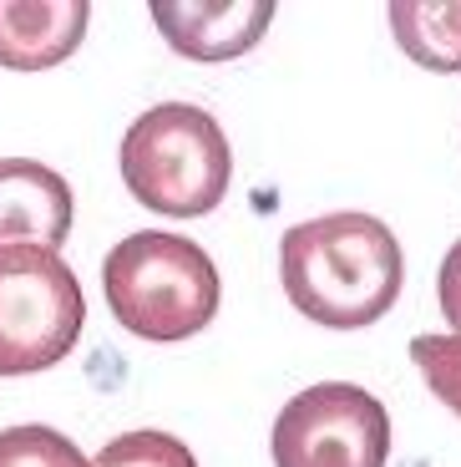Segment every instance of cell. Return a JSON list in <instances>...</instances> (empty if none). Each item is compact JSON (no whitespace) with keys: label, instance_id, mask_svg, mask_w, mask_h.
I'll use <instances>...</instances> for the list:
<instances>
[{"label":"cell","instance_id":"obj_2","mask_svg":"<svg viewBox=\"0 0 461 467\" xmlns=\"http://www.w3.org/2000/svg\"><path fill=\"white\" fill-rule=\"evenodd\" d=\"M112 320L152 346H178L219 316V265L203 244L168 229H138L102 259Z\"/></svg>","mask_w":461,"mask_h":467},{"label":"cell","instance_id":"obj_13","mask_svg":"<svg viewBox=\"0 0 461 467\" xmlns=\"http://www.w3.org/2000/svg\"><path fill=\"white\" fill-rule=\"evenodd\" d=\"M436 295H441V316H446L451 336H461V239L446 249V259H441Z\"/></svg>","mask_w":461,"mask_h":467},{"label":"cell","instance_id":"obj_10","mask_svg":"<svg viewBox=\"0 0 461 467\" xmlns=\"http://www.w3.org/2000/svg\"><path fill=\"white\" fill-rule=\"evenodd\" d=\"M0 467H97L67 432L26 421V427H5L0 432Z\"/></svg>","mask_w":461,"mask_h":467},{"label":"cell","instance_id":"obj_4","mask_svg":"<svg viewBox=\"0 0 461 467\" xmlns=\"http://www.w3.org/2000/svg\"><path fill=\"white\" fill-rule=\"evenodd\" d=\"M87 326V295L56 249H0V376H36L71 356Z\"/></svg>","mask_w":461,"mask_h":467},{"label":"cell","instance_id":"obj_1","mask_svg":"<svg viewBox=\"0 0 461 467\" xmlns=\"http://www.w3.org/2000/svg\"><path fill=\"white\" fill-rule=\"evenodd\" d=\"M279 280L304 320L324 330H365L401 300L405 254L375 213H324L284 229Z\"/></svg>","mask_w":461,"mask_h":467},{"label":"cell","instance_id":"obj_9","mask_svg":"<svg viewBox=\"0 0 461 467\" xmlns=\"http://www.w3.org/2000/svg\"><path fill=\"white\" fill-rule=\"evenodd\" d=\"M391 31L426 71H461V0H395Z\"/></svg>","mask_w":461,"mask_h":467},{"label":"cell","instance_id":"obj_3","mask_svg":"<svg viewBox=\"0 0 461 467\" xmlns=\"http://www.w3.org/2000/svg\"><path fill=\"white\" fill-rule=\"evenodd\" d=\"M233 148L219 117L193 102H158L122 138V183L162 219H203L223 203Z\"/></svg>","mask_w":461,"mask_h":467},{"label":"cell","instance_id":"obj_11","mask_svg":"<svg viewBox=\"0 0 461 467\" xmlns=\"http://www.w3.org/2000/svg\"><path fill=\"white\" fill-rule=\"evenodd\" d=\"M97 467H198V457L188 452V442H178L173 432L158 427H138L122 432L97 452Z\"/></svg>","mask_w":461,"mask_h":467},{"label":"cell","instance_id":"obj_6","mask_svg":"<svg viewBox=\"0 0 461 467\" xmlns=\"http://www.w3.org/2000/svg\"><path fill=\"white\" fill-rule=\"evenodd\" d=\"M162 41L188 61H239L269 36L274 0H152Z\"/></svg>","mask_w":461,"mask_h":467},{"label":"cell","instance_id":"obj_12","mask_svg":"<svg viewBox=\"0 0 461 467\" xmlns=\"http://www.w3.org/2000/svg\"><path fill=\"white\" fill-rule=\"evenodd\" d=\"M411 361L426 376V386L461 417V336H415Z\"/></svg>","mask_w":461,"mask_h":467},{"label":"cell","instance_id":"obj_7","mask_svg":"<svg viewBox=\"0 0 461 467\" xmlns=\"http://www.w3.org/2000/svg\"><path fill=\"white\" fill-rule=\"evenodd\" d=\"M71 234V183L36 158H0V249H56Z\"/></svg>","mask_w":461,"mask_h":467},{"label":"cell","instance_id":"obj_8","mask_svg":"<svg viewBox=\"0 0 461 467\" xmlns=\"http://www.w3.org/2000/svg\"><path fill=\"white\" fill-rule=\"evenodd\" d=\"M87 0H0V67L46 71L87 41Z\"/></svg>","mask_w":461,"mask_h":467},{"label":"cell","instance_id":"obj_5","mask_svg":"<svg viewBox=\"0 0 461 467\" xmlns=\"http://www.w3.org/2000/svg\"><path fill=\"white\" fill-rule=\"evenodd\" d=\"M269 452H274V467H385L391 411L365 386H304L279 407Z\"/></svg>","mask_w":461,"mask_h":467}]
</instances>
